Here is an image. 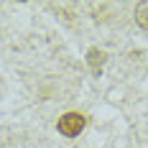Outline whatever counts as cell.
I'll return each instance as SVG.
<instances>
[{
  "mask_svg": "<svg viewBox=\"0 0 148 148\" xmlns=\"http://www.w3.org/2000/svg\"><path fill=\"white\" fill-rule=\"evenodd\" d=\"M84 125H87V118H84V115H79V112H66V115H61L59 123H56L59 133L66 135V138L79 135L82 130H84Z\"/></svg>",
  "mask_w": 148,
  "mask_h": 148,
  "instance_id": "1",
  "label": "cell"
},
{
  "mask_svg": "<svg viewBox=\"0 0 148 148\" xmlns=\"http://www.w3.org/2000/svg\"><path fill=\"white\" fill-rule=\"evenodd\" d=\"M105 51H100V49H89L87 51V64H89V69H92V74H100L102 72V66H105Z\"/></svg>",
  "mask_w": 148,
  "mask_h": 148,
  "instance_id": "2",
  "label": "cell"
},
{
  "mask_svg": "<svg viewBox=\"0 0 148 148\" xmlns=\"http://www.w3.org/2000/svg\"><path fill=\"white\" fill-rule=\"evenodd\" d=\"M135 23L143 31H148V3H138L135 5Z\"/></svg>",
  "mask_w": 148,
  "mask_h": 148,
  "instance_id": "3",
  "label": "cell"
}]
</instances>
